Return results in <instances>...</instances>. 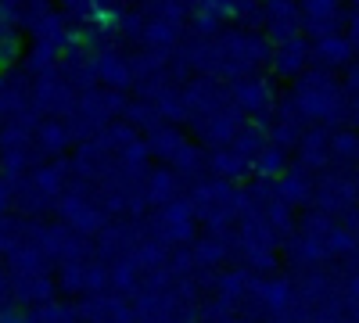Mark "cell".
<instances>
[{
    "label": "cell",
    "mask_w": 359,
    "mask_h": 323,
    "mask_svg": "<svg viewBox=\"0 0 359 323\" xmlns=\"http://www.w3.org/2000/svg\"><path fill=\"white\" fill-rule=\"evenodd\" d=\"M291 101L306 115V123H316V126H327V130L348 123L345 86L334 72H327V69H309L306 76H298L294 90H291Z\"/></svg>",
    "instance_id": "6da1fadb"
},
{
    "label": "cell",
    "mask_w": 359,
    "mask_h": 323,
    "mask_svg": "<svg viewBox=\"0 0 359 323\" xmlns=\"http://www.w3.org/2000/svg\"><path fill=\"white\" fill-rule=\"evenodd\" d=\"M36 140H40V148H43V151H62L65 144H69V126L43 123V126L36 130Z\"/></svg>",
    "instance_id": "ba28073f"
},
{
    "label": "cell",
    "mask_w": 359,
    "mask_h": 323,
    "mask_svg": "<svg viewBox=\"0 0 359 323\" xmlns=\"http://www.w3.org/2000/svg\"><path fill=\"white\" fill-rule=\"evenodd\" d=\"M331 140H334V133L327 130V126L309 130L302 140H298V165H302V169H323V165H331Z\"/></svg>",
    "instance_id": "52a82bcc"
},
{
    "label": "cell",
    "mask_w": 359,
    "mask_h": 323,
    "mask_svg": "<svg viewBox=\"0 0 359 323\" xmlns=\"http://www.w3.org/2000/svg\"><path fill=\"white\" fill-rule=\"evenodd\" d=\"M355 47L345 33H334V36H323V40H313V65L316 69H327V72H338V69H352L355 62Z\"/></svg>",
    "instance_id": "8992f818"
},
{
    "label": "cell",
    "mask_w": 359,
    "mask_h": 323,
    "mask_svg": "<svg viewBox=\"0 0 359 323\" xmlns=\"http://www.w3.org/2000/svg\"><path fill=\"white\" fill-rule=\"evenodd\" d=\"M262 33H266V40H273V47L291 36H302V8H298V0H266Z\"/></svg>",
    "instance_id": "3957f363"
},
{
    "label": "cell",
    "mask_w": 359,
    "mask_h": 323,
    "mask_svg": "<svg viewBox=\"0 0 359 323\" xmlns=\"http://www.w3.org/2000/svg\"><path fill=\"white\" fill-rule=\"evenodd\" d=\"M4 209H8V187L0 184V212H4Z\"/></svg>",
    "instance_id": "30bf717a"
},
{
    "label": "cell",
    "mask_w": 359,
    "mask_h": 323,
    "mask_svg": "<svg viewBox=\"0 0 359 323\" xmlns=\"http://www.w3.org/2000/svg\"><path fill=\"white\" fill-rule=\"evenodd\" d=\"M298 8H302V29H306V36H313V40L341 33V25L348 22L345 0H298Z\"/></svg>",
    "instance_id": "7a4b0ae2"
},
{
    "label": "cell",
    "mask_w": 359,
    "mask_h": 323,
    "mask_svg": "<svg viewBox=\"0 0 359 323\" xmlns=\"http://www.w3.org/2000/svg\"><path fill=\"white\" fill-rule=\"evenodd\" d=\"M233 104L248 111V115H269L277 104V94H273V83L262 79V76H245V79H237L233 86Z\"/></svg>",
    "instance_id": "5b68a950"
},
{
    "label": "cell",
    "mask_w": 359,
    "mask_h": 323,
    "mask_svg": "<svg viewBox=\"0 0 359 323\" xmlns=\"http://www.w3.org/2000/svg\"><path fill=\"white\" fill-rule=\"evenodd\" d=\"M348 4H352V8H359V0H348Z\"/></svg>",
    "instance_id": "8fae6325"
},
{
    "label": "cell",
    "mask_w": 359,
    "mask_h": 323,
    "mask_svg": "<svg viewBox=\"0 0 359 323\" xmlns=\"http://www.w3.org/2000/svg\"><path fill=\"white\" fill-rule=\"evenodd\" d=\"M269 65H273L277 76H287V79H298L313 69V40L309 36H291L284 43L273 47L269 54Z\"/></svg>",
    "instance_id": "277c9868"
},
{
    "label": "cell",
    "mask_w": 359,
    "mask_h": 323,
    "mask_svg": "<svg viewBox=\"0 0 359 323\" xmlns=\"http://www.w3.org/2000/svg\"><path fill=\"white\" fill-rule=\"evenodd\" d=\"M341 86H345V104H348V123H352V126H359V65H352V69L345 72V79H341Z\"/></svg>",
    "instance_id": "9c48e42d"
}]
</instances>
